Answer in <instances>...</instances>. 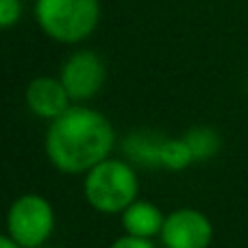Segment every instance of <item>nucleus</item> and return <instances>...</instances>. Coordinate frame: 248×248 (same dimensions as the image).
Listing matches in <instances>:
<instances>
[{
    "label": "nucleus",
    "instance_id": "ddd939ff",
    "mask_svg": "<svg viewBox=\"0 0 248 248\" xmlns=\"http://www.w3.org/2000/svg\"><path fill=\"white\" fill-rule=\"evenodd\" d=\"M109 248H155V244H153V240H144V237H135V235L124 233L122 237L113 240Z\"/></svg>",
    "mask_w": 248,
    "mask_h": 248
},
{
    "label": "nucleus",
    "instance_id": "39448f33",
    "mask_svg": "<svg viewBox=\"0 0 248 248\" xmlns=\"http://www.w3.org/2000/svg\"><path fill=\"white\" fill-rule=\"evenodd\" d=\"M107 70L94 50H77L63 61L59 81L63 83L68 96L74 103L92 100L105 85Z\"/></svg>",
    "mask_w": 248,
    "mask_h": 248
},
{
    "label": "nucleus",
    "instance_id": "f8f14e48",
    "mask_svg": "<svg viewBox=\"0 0 248 248\" xmlns=\"http://www.w3.org/2000/svg\"><path fill=\"white\" fill-rule=\"evenodd\" d=\"M22 16L20 0H0V29L13 26Z\"/></svg>",
    "mask_w": 248,
    "mask_h": 248
},
{
    "label": "nucleus",
    "instance_id": "20e7f679",
    "mask_svg": "<svg viewBox=\"0 0 248 248\" xmlns=\"http://www.w3.org/2000/svg\"><path fill=\"white\" fill-rule=\"evenodd\" d=\"M55 231V209L42 194H22L7 211V233L22 248H42Z\"/></svg>",
    "mask_w": 248,
    "mask_h": 248
},
{
    "label": "nucleus",
    "instance_id": "2eb2a0df",
    "mask_svg": "<svg viewBox=\"0 0 248 248\" xmlns=\"http://www.w3.org/2000/svg\"><path fill=\"white\" fill-rule=\"evenodd\" d=\"M42 248H48V246H42Z\"/></svg>",
    "mask_w": 248,
    "mask_h": 248
},
{
    "label": "nucleus",
    "instance_id": "1a4fd4ad",
    "mask_svg": "<svg viewBox=\"0 0 248 248\" xmlns=\"http://www.w3.org/2000/svg\"><path fill=\"white\" fill-rule=\"evenodd\" d=\"M120 216L124 233L144 237V240H153L155 235H161L163 222H166V214L157 205L148 201H140V198L131 202Z\"/></svg>",
    "mask_w": 248,
    "mask_h": 248
},
{
    "label": "nucleus",
    "instance_id": "f03ea898",
    "mask_svg": "<svg viewBox=\"0 0 248 248\" xmlns=\"http://www.w3.org/2000/svg\"><path fill=\"white\" fill-rule=\"evenodd\" d=\"M83 194L98 214H122L140 194L135 168L122 159H105L85 174Z\"/></svg>",
    "mask_w": 248,
    "mask_h": 248
},
{
    "label": "nucleus",
    "instance_id": "0eeeda50",
    "mask_svg": "<svg viewBox=\"0 0 248 248\" xmlns=\"http://www.w3.org/2000/svg\"><path fill=\"white\" fill-rule=\"evenodd\" d=\"M26 107L33 116L42 120H57L61 113H65L72 107V98L68 96L63 83L52 77H37L26 87Z\"/></svg>",
    "mask_w": 248,
    "mask_h": 248
},
{
    "label": "nucleus",
    "instance_id": "f257e3e1",
    "mask_svg": "<svg viewBox=\"0 0 248 248\" xmlns=\"http://www.w3.org/2000/svg\"><path fill=\"white\" fill-rule=\"evenodd\" d=\"M116 131L107 116L85 105H72L46 131V157L63 174H87L109 159Z\"/></svg>",
    "mask_w": 248,
    "mask_h": 248
},
{
    "label": "nucleus",
    "instance_id": "9b49d317",
    "mask_svg": "<svg viewBox=\"0 0 248 248\" xmlns=\"http://www.w3.org/2000/svg\"><path fill=\"white\" fill-rule=\"evenodd\" d=\"M194 163L192 150L183 137H166L161 146V170L181 172Z\"/></svg>",
    "mask_w": 248,
    "mask_h": 248
},
{
    "label": "nucleus",
    "instance_id": "6e6552de",
    "mask_svg": "<svg viewBox=\"0 0 248 248\" xmlns=\"http://www.w3.org/2000/svg\"><path fill=\"white\" fill-rule=\"evenodd\" d=\"M166 135L153 131V128H137L131 131L122 140L124 159L133 168L144 170H161V146Z\"/></svg>",
    "mask_w": 248,
    "mask_h": 248
},
{
    "label": "nucleus",
    "instance_id": "7ed1b4c3",
    "mask_svg": "<svg viewBox=\"0 0 248 248\" xmlns=\"http://www.w3.org/2000/svg\"><path fill=\"white\" fill-rule=\"evenodd\" d=\"M35 20L39 29L59 44H78L100 22L98 0H37Z\"/></svg>",
    "mask_w": 248,
    "mask_h": 248
},
{
    "label": "nucleus",
    "instance_id": "423d86ee",
    "mask_svg": "<svg viewBox=\"0 0 248 248\" xmlns=\"http://www.w3.org/2000/svg\"><path fill=\"white\" fill-rule=\"evenodd\" d=\"M159 237L166 248H209L214 224L202 211L183 207L166 216Z\"/></svg>",
    "mask_w": 248,
    "mask_h": 248
},
{
    "label": "nucleus",
    "instance_id": "4468645a",
    "mask_svg": "<svg viewBox=\"0 0 248 248\" xmlns=\"http://www.w3.org/2000/svg\"><path fill=\"white\" fill-rule=\"evenodd\" d=\"M0 248H22L9 233H0Z\"/></svg>",
    "mask_w": 248,
    "mask_h": 248
},
{
    "label": "nucleus",
    "instance_id": "9d476101",
    "mask_svg": "<svg viewBox=\"0 0 248 248\" xmlns=\"http://www.w3.org/2000/svg\"><path fill=\"white\" fill-rule=\"evenodd\" d=\"M183 140L187 141L189 150H192L194 163L201 161H209L222 148V137L216 128L211 126H192L187 133L183 135Z\"/></svg>",
    "mask_w": 248,
    "mask_h": 248
}]
</instances>
